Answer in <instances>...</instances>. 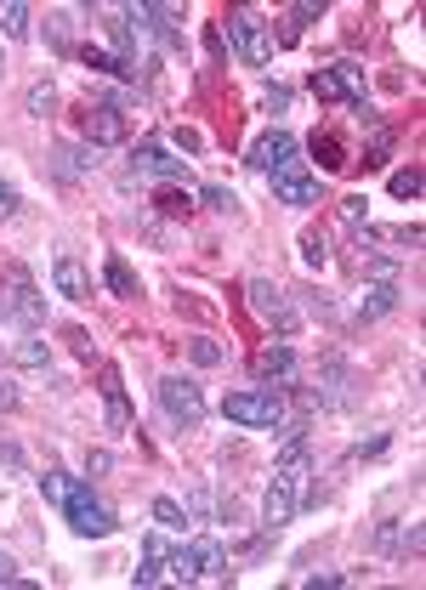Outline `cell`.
I'll return each mask as SVG.
<instances>
[{
  "mask_svg": "<svg viewBox=\"0 0 426 590\" xmlns=\"http://www.w3.org/2000/svg\"><path fill=\"white\" fill-rule=\"evenodd\" d=\"M63 517H69V528L80 539H103L114 534V511H108L97 494H91V483H74V494L63 500Z\"/></svg>",
  "mask_w": 426,
  "mask_h": 590,
  "instance_id": "obj_7",
  "label": "cell"
},
{
  "mask_svg": "<svg viewBox=\"0 0 426 590\" xmlns=\"http://www.w3.org/2000/svg\"><path fill=\"white\" fill-rule=\"evenodd\" d=\"M273 199H279V205H319V199H324L319 171H307L302 159L279 165V171H273Z\"/></svg>",
  "mask_w": 426,
  "mask_h": 590,
  "instance_id": "obj_9",
  "label": "cell"
},
{
  "mask_svg": "<svg viewBox=\"0 0 426 590\" xmlns=\"http://www.w3.org/2000/svg\"><path fill=\"white\" fill-rule=\"evenodd\" d=\"M18 364L23 369H46V364H52V347H46V341H23V347H18Z\"/></svg>",
  "mask_w": 426,
  "mask_h": 590,
  "instance_id": "obj_28",
  "label": "cell"
},
{
  "mask_svg": "<svg viewBox=\"0 0 426 590\" xmlns=\"http://www.w3.org/2000/svg\"><path fill=\"white\" fill-rule=\"evenodd\" d=\"M222 568H228V551H222L216 539H188V545H177V551H171V579H177V585L222 579Z\"/></svg>",
  "mask_w": 426,
  "mask_h": 590,
  "instance_id": "obj_3",
  "label": "cell"
},
{
  "mask_svg": "<svg viewBox=\"0 0 426 590\" xmlns=\"http://www.w3.org/2000/svg\"><path fill=\"white\" fill-rule=\"evenodd\" d=\"M302 261L313 267V273H324V261H330V256H324V239H319V233H302Z\"/></svg>",
  "mask_w": 426,
  "mask_h": 590,
  "instance_id": "obj_29",
  "label": "cell"
},
{
  "mask_svg": "<svg viewBox=\"0 0 426 590\" xmlns=\"http://www.w3.org/2000/svg\"><path fill=\"white\" fill-rule=\"evenodd\" d=\"M188 517H194V522L211 517V494H205V488H194V494H188Z\"/></svg>",
  "mask_w": 426,
  "mask_h": 590,
  "instance_id": "obj_33",
  "label": "cell"
},
{
  "mask_svg": "<svg viewBox=\"0 0 426 590\" xmlns=\"http://www.w3.org/2000/svg\"><path fill=\"white\" fill-rule=\"evenodd\" d=\"M80 131H86L91 148H114V142H125L120 103H86V108H80Z\"/></svg>",
  "mask_w": 426,
  "mask_h": 590,
  "instance_id": "obj_10",
  "label": "cell"
},
{
  "mask_svg": "<svg viewBox=\"0 0 426 590\" xmlns=\"http://www.w3.org/2000/svg\"><path fill=\"white\" fill-rule=\"evenodd\" d=\"M256 369H262V375H279V381H284V375H296V352L284 347V341H267V347L256 352Z\"/></svg>",
  "mask_w": 426,
  "mask_h": 590,
  "instance_id": "obj_21",
  "label": "cell"
},
{
  "mask_svg": "<svg viewBox=\"0 0 426 590\" xmlns=\"http://www.w3.org/2000/svg\"><path fill=\"white\" fill-rule=\"evenodd\" d=\"M0 471H23V449H18V443H0Z\"/></svg>",
  "mask_w": 426,
  "mask_h": 590,
  "instance_id": "obj_35",
  "label": "cell"
},
{
  "mask_svg": "<svg viewBox=\"0 0 426 590\" xmlns=\"http://www.w3.org/2000/svg\"><path fill=\"white\" fill-rule=\"evenodd\" d=\"M40 494H46V500H52V505H63V500H69V494H74V477H69V471H46V477H40Z\"/></svg>",
  "mask_w": 426,
  "mask_h": 590,
  "instance_id": "obj_26",
  "label": "cell"
},
{
  "mask_svg": "<svg viewBox=\"0 0 426 590\" xmlns=\"http://www.w3.org/2000/svg\"><path fill=\"white\" fill-rule=\"evenodd\" d=\"M160 409L171 426H199L205 420V392H199L188 375H165L160 381Z\"/></svg>",
  "mask_w": 426,
  "mask_h": 590,
  "instance_id": "obj_8",
  "label": "cell"
},
{
  "mask_svg": "<svg viewBox=\"0 0 426 590\" xmlns=\"http://www.w3.org/2000/svg\"><path fill=\"white\" fill-rule=\"evenodd\" d=\"M18 403H23V398H18V386L0 381V409H18Z\"/></svg>",
  "mask_w": 426,
  "mask_h": 590,
  "instance_id": "obj_41",
  "label": "cell"
},
{
  "mask_svg": "<svg viewBox=\"0 0 426 590\" xmlns=\"http://www.w3.org/2000/svg\"><path fill=\"white\" fill-rule=\"evenodd\" d=\"M52 284H57V295H69V301H86V295H91L86 261L74 256V250H57V256H52Z\"/></svg>",
  "mask_w": 426,
  "mask_h": 590,
  "instance_id": "obj_14",
  "label": "cell"
},
{
  "mask_svg": "<svg viewBox=\"0 0 426 590\" xmlns=\"http://www.w3.org/2000/svg\"><path fill=\"white\" fill-rule=\"evenodd\" d=\"M86 69H97V74H120V80H137V69H131V63H125L120 52H103V46H86Z\"/></svg>",
  "mask_w": 426,
  "mask_h": 590,
  "instance_id": "obj_22",
  "label": "cell"
},
{
  "mask_svg": "<svg viewBox=\"0 0 426 590\" xmlns=\"http://www.w3.org/2000/svg\"><path fill=\"white\" fill-rule=\"evenodd\" d=\"M290 159H296V137H290V131H262V137L250 142V165H256V171H279V165H290Z\"/></svg>",
  "mask_w": 426,
  "mask_h": 590,
  "instance_id": "obj_13",
  "label": "cell"
},
{
  "mask_svg": "<svg viewBox=\"0 0 426 590\" xmlns=\"http://www.w3.org/2000/svg\"><path fill=\"white\" fill-rule=\"evenodd\" d=\"M160 579H171V551H165L160 534H148V539H142V568L131 573V585L148 590V585H160Z\"/></svg>",
  "mask_w": 426,
  "mask_h": 590,
  "instance_id": "obj_15",
  "label": "cell"
},
{
  "mask_svg": "<svg viewBox=\"0 0 426 590\" xmlns=\"http://www.w3.org/2000/svg\"><path fill=\"white\" fill-rule=\"evenodd\" d=\"M398 284H392V278H381V284H370V290H364V301H358V318H387V313H398Z\"/></svg>",
  "mask_w": 426,
  "mask_h": 590,
  "instance_id": "obj_18",
  "label": "cell"
},
{
  "mask_svg": "<svg viewBox=\"0 0 426 590\" xmlns=\"http://www.w3.org/2000/svg\"><path fill=\"white\" fill-rule=\"evenodd\" d=\"M0 318L18 324V330H40L46 324V295L35 290V278L23 273L18 261L6 267V284H0Z\"/></svg>",
  "mask_w": 426,
  "mask_h": 590,
  "instance_id": "obj_2",
  "label": "cell"
},
{
  "mask_svg": "<svg viewBox=\"0 0 426 590\" xmlns=\"http://www.w3.org/2000/svg\"><path fill=\"white\" fill-rule=\"evenodd\" d=\"M392 193H398V199H421V165H409V171H392Z\"/></svg>",
  "mask_w": 426,
  "mask_h": 590,
  "instance_id": "obj_27",
  "label": "cell"
},
{
  "mask_svg": "<svg viewBox=\"0 0 426 590\" xmlns=\"http://www.w3.org/2000/svg\"><path fill=\"white\" fill-rule=\"evenodd\" d=\"M245 295H250V313L262 318V324H273L279 335H296V330H302V313L290 307V295H284L273 278H250Z\"/></svg>",
  "mask_w": 426,
  "mask_h": 590,
  "instance_id": "obj_5",
  "label": "cell"
},
{
  "mask_svg": "<svg viewBox=\"0 0 426 590\" xmlns=\"http://www.w3.org/2000/svg\"><path fill=\"white\" fill-rule=\"evenodd\" d=\"M23 103H29V114H35V120H46V114H52V108H57V86H52V80H35V86H29V97H23Z\"/></svg>",
  "mask_w": 426,
  "mask_h": 590,
  "instance_id": "obj_25",
  "label": "cell"
},
{
  "mask_svg": "<svg viewBox=\"0 0 426 590\" xmlns=\"http://www.w3.org/2000/svg\"><path fill=\"white\" fill-rule=\"evenodd\" d=\"M154 522H160V528H171V534H182V528H188V505L182 500H171V494H160V500H154Z\"/></svg>",
  "mask_w": 426,
  "mask_h": 590,
  "instance_id": "obj_24",
  "label": "cell"
},
{
  "mask_svg": "<svg viewBox=\"0 0 426 590\" xmlns=\"http://www.w3.org/2000/svg\"><path fill=\"white\" fill-rule=\"evenodd\" d=\"M313 148H324V165H330V171H341V165H353V159H347V148H341V142L330 137V131H324V137L313 142Z\"/></svg>",
  "mask_w": 426,
  "mask_h": 590,
  "instance_id": "obj_30",
  "label": "cell"
},
{
  "mask_svg": "<svg viewBox=\"0 0 426 590\" xmlns=\"http://www.w3.org/2000/svg\"><path fill=\"white\" fill-rule=\"evenodd\" d=\"M131 171L160 176V182H188V159H171L165 148H154V142H137V148H131Z\"/></svg>",
  "mask_w": 426,
  "mask_h": 590,
  "instance_id": "obj_12",
  "label": "cell"
},
{
  "mask_svg": "<svg viewBox=\"0 0 426 590\" xmlns=\"http://www.w3.org/2000/svg\"><path fill=\"white\" fill-rule=\"evenodd\" d=\"M302 488H307V437H290V454L273 466V483H267L262 500V534H279L284 522H296Z\"/></svg>",
  "mask_w": 426,
  "mask_h": 590,
  "instance_id": "obj_1",
  "label": "cell"
},
{
  "mask_svg": "<svg viewBox=\"0 0 426 590\" xmlns=\"http://www.w3.org/2000/svg\"><path fill=\"white\" fill-rule=\"evenodd\" d=\"M313 403H319V409H347V403H353V364L330 358V364L319 369V392H313Z\"/></svg>",
  "mask_w": 426,
  "mask_h": 590,
  "instance_id": "obj_11",
  "label": "cell"
},
{
  "mask_svg": "<svg viewBox=\"0 0 426 590\" xmlns=\"http://www.w3.org/2000/svg\"><path fill=\"white\" fill-rule=\"evenodd\" d=\"M103 278H108V290H114V295H125V301H137V295H142L137 273H131V261H125L120 250H114V256L103 261Z\"/></svg>",
  "mask_w": 426,
  "mask_h": 590,
  "instance_id": "obj_19",
  "label": "cell"
},
{
  "mask_svg": "<svg viewBox=\"0 0 426 590\" xmlns=\"http://www.w3.org/2000/svg\"><path fill=\"white\" fill-rule=\"evenodd\" d=\"M103 403H108V426L120 432L125 420H131V409H125V386H120V369L114 364L103 369Z\"/></svg>",
  "mask_w": 426,
  "mask_h": 590,
  "instance_id": "obj_20",
  "label": "cell"
},
{
  "mask_svg": "<svg viewBox=\"0 0 426 590\" xmlns=\"http://www.w3.org/2000/svg\"><path fill=\"white\" fill-rule=\"evenodd\" d=\"M188 352H194V364H205V369H211V364H222V358H228V352L216 347V341H205V335H199V341H188Z\"/></svg>",
  "mask_w": 426,
  "mask_h": 590,
  "instance_id": "obj_31",
  "label": "cell"
},
{
  "mask_svg": "<svg viewBox=\"0 0 426 590\" xmlns=\"http://www.w3.org/2000/svg\"><path fill=\"white\" fill-rule=\"evenodd\" d=\"M228 40L250 69H267V63H273V29H267L256 12H228Z\"/></svg>",
  "mask_w": 426,
  "mask_h": 590,
  "instance_id": "obj_6",
  "label": "cell"
},
{
  "mask_svg": "<svg viewBox=\"0 0 426 590\" xmlns=\"http://www.w3.org/2000/svg\"><path fill=\"white\" fill-rule=\"evenodd\" d=\"M205 205H211V210H233V193L228 188H205Z\"/></svg>",
  "mask_w": 426,
  "mask_h": 590,
  "instance_id": "obj_39",
  "label": "cell"
},
{
  "mask_svg": "<svg viewBox=\"0 0 426 590\" xmlns=\"http://www.w3.org/2000/svg\"><path fill=\"white\" fill-rule=\"evenodd\" d=\"M375 545H381V551H398V556H421L426 528L421 522H387V528L375 534Z\"/></svg>",
  "mask_w": 426,
  "mask_h": 590,
  "instance_id": "obj_16",
  "label": "cell"
},
{
  "mask_svg": "<svg viewBox=\"0 0 426 590\" xmlns=\"http://www.w3.org/2000/svg\"><path fill=\"white\" fill-rule=\"evenodd\" d=\"M341 222L358 233V227H364V199H347V205H341Z\"/></svg>",
  "mask_w": 426,
  "mask_h": 590,
  "instance_id": "obj_37",
  "label": "cell"
},
{
  "mask_svg": "<svg viewBox=\"0 0 426 590\" xmlns=\"http://www.w3.org/2000/svg\"><path fill=\"white\" fill-rule=\"evenodd\" d=\"M0 585H23V579H18V562H12L6 551H0Z\"/></svg>",
  "mask_w": 426,
  "mask_h": 590,
  "instance_id": "obj_40",
  "label": "cell"
},
{
  "mask_svg": "<svg viewBox=\"0 0 426 590\" xmlns=\"http://www.w3.org/2000/svg\"><path fill=\"white\" fill-rule=\"evenodd\" d=\"M6 216H18V188H12V182H0V222H6Z\"/></svg>",
  "mask_w": 426,
  "mask_h": 590,
  "instance_id": "obj_36",
  "label": "cell"
},
{
  "mask_svg": "<svg viewBox=\"0 0 426 590\" xmlns=\"http://www.w3.org/2000/svg\"><path fill=\"white\" fill-rule=\"evenodd\" d=\"M222 415H228L233 426H250V432H273V426H284V398L273 386H262V392H233V398L222 403Z\"/></svg>",
  "mask_w": 426,
  "mask_h": 590,
  "instance_id": "obj_4",
  "label": "cell"
},
{
  "mask_svg": "<svg viewBox=\"0 0 426 590\" xmlns=\"http://www.w3.org/2000/svg\"><path fill=\"white\" fill-rule=\"evenodd\" d=\"M387 154H392V131H375V142H370V159H364V165H387Z\"/></svg>",
  "mask_w": 426,
  "mask_h": 590,
  "instance_id": "obj_32",
  "label": "cell"
},
{
  "mask_svg": "<svg viewBox=\"0 0 426 590\" xmlns=\"http://www.w3.org/2000/svg\"><path fill=\"white\" fill-rule=\"evenodd\" d=\"M0 35L29 40V6H23V0H6V6H0Z\"/></svg>",
  "mask_w": 426,
  "mask_h": 590,
  "instance_id": "obj_23",
  "label": "cell"
},
{
  "mask_svg": "<svg viewBox=\"0 0 426 590\" xmlns=\"http://www.w3.org/2000/svg\"><path fill=\"white\" fill-rule=\"evenodd\" d=\"M160 210H165V216H188L194 205H188V193H165V199H160Z\"/></svg>",
  "mask_w": 426,
  "mask_h": 590,
  "instance_id": "obj_34",
  "label": "cell"
},
{
  "mask_svg": "<svg viewBox=\"0 0 426 590\" xmlns=\"http://www.w3.org/2000/svg\"><path fill=\"white\" fill-rule=\"evenodd\" d=\"M69 341H74V358H86V364L97 358V347H91V335H86V330H69Z\"/></svg>",
  "mask_w": 426,
  "mask_h": 590,
  "instance_id": "obj_38",
  "label": "cell"
},
{
  "mask_svg": "<svg viewBox=\"0 0 426 590\" xmlns=\"http://www.w3.org/2000/svg\"><path fill=\"white\" fill-rule=\"evenodd\" d=\"M52 171L63 176V182L91 176V171H97V154H91V148H80V142H63V148H52Z\"/></svg>",
  "mask_w": 426,
  "mask_h": 590,
  "instance_id": "obj_17",
  "label": "cell"
}]
</instances>
